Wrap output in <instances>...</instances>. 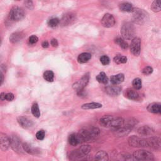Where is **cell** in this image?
Segmentation results:
<instances>
[{"label":"cell","instance_id":"obj_1","mask_svg":"<svg viewBox=\"0 0 161 161\" xmlns=\"http://www.w3.org/2000/svg\"><path fill=\"white\" fill-rule=\"evenodd\" d=\"M100 129L95 127H91L86 129H82L78 133L81 143L95 140L100 135Z\"/></svg>","mask_w":161,"mask_h":161},{"label":"cell","instance_id":"obj_2","mask_svg":"<svg viewBox=\"0 0 161 161\" xmlns=\"http://www.w3.org/2000/svg\"><path fill=\"white\" fill-rule=\"evenodd\" d=\"M124 119L112 115H105L100 120V124L104 127L111 128L113 130L123 126Z\"/></svg>","mask_w":161,"mask_h":161},{"label":"cell","instance_id":"obj_3","mask_svg":"<svg viewBox=\"0 0 161 161\" xmlns=\"http://www.w3.org/2000/svg\"><path fill=\"white\" fill-rule=\"evenodd\" d=\"M132 12L133 13V20L137 24L142 25L148 20V14L143 10L133 8Z\"/></svg>","mask_w":161,"mask_h":161},{"label":"cell","instance_id":"obj_4","mask_svg":"<svg viewBox=\"0 0 161 161\" xmlns=\"http://www.w3.org/2000/svg\"><path fill=\"white\" fill-rule=\"evenodd\" d=\"M122 37L125 40H131L135 35V28L132 24L126 22L122 25L120 30Z\"/></svg>","mask_w":161,"mask_h":161},{"label":"cell","instance_id":"obj_5","mask_svg":"<svg viewBox=\"0 0 161 161\" xmlns=\"http://www.w3.org/2000/svg\"><path fill=\"white\" fill-rule=\"evenodd\" d=\"M25 15L24 9L18 7H15L10 10L8 15V18L13 21H18L24 18Z\"/></svg>","mask_w":161,"mask_h":161},{"label":"cell","instance_id":"obj_6","mask_svg":"<svg viewBox=\"0 0 161 161\" xmlns=\"http://www.w3.org/2000/svg\"><path fill=\"white\" fill-rule=\"evenodd\" d=\"M133 157L135 159L137 160H154V155L152 153L145 150H139L134 152Z\"/></svg>","mask_w":161,"mask_h":161},{"label":"cell","instance_id":"obj_7","mask_svg":"<svg viewBox=\"0 0 161 161\" xmlns=\"http://www.w3.org/2000/svg\"><path fill=\"white\" fill-rule=\"evenodd\" d=\"M128 144L133 147H147V139L137 136H131L128 139Z\"/></svg>","mask_w":161,"mask_h":161},{"label":"cell","instance_id":"obj_8","mask_svg":"<svg viewBox=\"0 0 161 161\" xmlns=\"http://www.w3.org/2000/svg\"><path fill=\"white\" fill-rule=\"evenodd\" d=\"M89 73H87L84 75L81 79L74 83L73 87L77 92L78 94H79L81 92H82L84 87L87 86L89 81Z\"/></svg>","mask_w":161,"mask_h":161},{"label":"cell","instance_id":"obj_9","mask_svg":"<svg viewBox=\"0 0 161 161\" xmlns=\"http://www.w3.org/2000/svg\"><path fill=\"white\" fill-rule=\"evenodd\" d=\"M130 52L135 56H139L141 50V40L139 37L132 38L130 46Z\"/></svg>","mask_w":161,"mask_h":161},{"label":"cell","instance_id":"obj_10","mask_svg":"<svg viewBox=\"0 0 161 161\" xmlns=\"http://www.w3.org/2000/svg\"><path fill=\"white\" fill-rule=\"evenodd\" d=\"M10 146L15 152H16L19 154L24 153V150L23 149V147L21 144L20 140L18 139V137L16 135L10 136Z\"/></svg>","mask_w":161,"mask_h":161},{"label":"cell","instance_id":"obj_11","mask_svg":"<svg viewBox=\"0 0 161 161\" xmlns=\"http://www.w3.org/2000/svg\"><path fill=\"white\" fill-rule=\"evenodd\" d=\"M76 20V16L73 13H67L63 15L62 18L60 20V24L63 26H69L73 24Z\"/></svg>","mask_w":161,"mask_h":161},{"label":"cell","instance_id":"obj_12","mask_svg":"<svg viewBox=\"0 0 161 161\" xmlns=\"http://www.w3.org/2000/svg\"><path fill=\"white\" fill-rule=\"evenodd\" d=\"M101 23L104 27L111 28L115 24V19H114V16L112 15L110 13H106L102 18Z\"/></svg>","mask_w":161,"mask_h":161},{"label":"cell","instance_id":"obj_13","mask_svg":"<svg viewBox=\"0 0 161 161\" xmlns=\"http://www.w3.org/2000/svg\"><path fill=\"white\" fill-rule=\"evenodd\" d=\"M147 147L155 150H160V139L158 136H150L147 139Z\"/></svg>","mask_w":161,"mask_h":161},{"label":"cell","instance_id":"obj_14","mask_svg":"<svg viewBox=\"0 0 161 161\" xmlns=\"http://www.w3.org/2000/svg\"><path fill=\"white\" fill-rule=\"evenodd\" d=\"M10 146V137L5 133H0V149L3 151H7Z\"/></svg>","mask_w":161,"mask_h":161},{"label":"cell","instance_id":"obj_15","mask_svg":"<svg viewBox=\"0 0 161 161\" xmlns=\"http://www.w3.org/2000/svg\"><path fill=\"white\" fill-rule=\"evenodd\" d=\"M124 95L125 97L127 98L133 100V101H139L141 100V96L138 93V92H136L135 90L133 89H127L124 91Z\"/></svg>","mask_w":161,"mask_h":161},{"label":"cell","instance_id":"obj_16","mask_svg":"<svg viewBox=\"0 0 161 161\" xmlns=\"http://www.w3.org/2000/svg\"><path fill=\"white\" fill-rule=\"evenodd\" d=\"M122 91V87L117 86V85H112V86H108L106 87L105 88V91L106 93L112 96H118L120 94Z\"/></svg>","mask_w":161,"mask_h":161},{"label":"cell","instance_id":"obj_17","mask_svg":"<svg viewBox=\"0 0 161 161\" xmlns=\"http://www.w3.org/2000/svg\"><path fill=\"white\" fill-rule=\"evenodd\" d=\"M132 129H131L130 128L125 126V125H123V126L113 129V134L117 136H124L127 135H128L132 130Z\"/></svg>","mask_w":161,"mask_h":161},{"label":"cell","instance_id":"obj_18","mask_svg":"<svg viewBox=\"0 0 161 161\" xmlns=\"http://www.w3.org/2000/svg\"><path fill=\"white\" fill-rule=\"evenodd\" d=\"M87 155H85L83 152L80 149V148L73 150L70 154V160H83L86 159Z\"/></svg>","mask_w":161,"mask_h":161},{"label":"cell","instance_id":"obj_19","mask_svg":"<svg viewBox=\"0 0 161 161\" xmlns=\"http://www.w3.org/2000/svg\"><path fill=\"white\" fill-rule=\"evenodd\" d=\"M18 122L22 128H24L25 129L30 128L34 125L32 120L25 117H20L18 118Z\"/></svg>","mask_w":161,"mask_h":161},{"label":"cell","instance_id":"obj_20","mask_svg":"<svg viewBox=\"0 0 161 161\" xmlns=\"http://www.w3.org/2000/svg\"><path fill=\"white\" fill-rule=\"evenodd\" d=\"M22 147L25 152L30 155H37L40 153V150L38 149L32 147L28 143H24L22 144Z\"/></svg>","mask_w":161,"mask_h":161},{"label":"cell","instance_id":"obj_21","mask_svg":"<svg viewBox=\"0 0 161 161\" xmlns=\"http://www.w3.org/2000/svg\"><path fill=\"white\" fill-rule=\"evenodd\" d=\"M25 35L22 32H16L13 33L10 37V41L12 43H16L24 38Z\"/></svg>","mask_w":161,"mask_h":161},{"label":"cell","instance_id":"obj_22","mask_svg":"<svg viewBox=\"0 0 161 161\" xmlns=\"http://www.w3.org/2000/svg\"><path fill=\"white\" fill-rule=\"evenodd\" d=\"M138 133L141 136H150L153 134L154 130L152 128L147 125L141 127L137 130Z\"/></svg>","mask_w":161,"mask_h":161},{"label":"cell","instance_id":"obj_23","mask_svg":"<svg viewBox=\"0 0 161 161\" xmlns=\"http://www.w3.org/2000/svg\"><path fill=\"white\" fill-rule=\"evenodd\" d=\"M161 105L158 103H152L149 104L147 106V110L149 112L155 114H160L161 113Z\"/></svg>","mask_w":161,"mask_h":161},{"label":"cell","instance_id":"obj_24","mask_svg":"<svg viewBox=\"0 0 161 161\" xmlns=\"http://www.w3.org/2000/svg\"><path fill=\"white\" fill-rule=\"evenodd\" d=\"M68 141L71 145L73 146H76L78 144H81V142L79 139V137L78 136V133H73L69 135L68 138Z\"/></svg>","mask_w":161,"mask_h":161},{"label":"cell","instance_id":"obj_25","mask_svg":"<svg viewBox=\"0 0 161 161\" xmlns=\"http://www.w3.org/2000/svg\"><path fill=\"white\" fill-rule=\"evenodd\" d=\"M125 76L123 74H119L117 75H113L110 78V81L113 85H118L123 82Z\"/></svg>","mask_w":161,"mask_h":161},{"label":"cell","instance_id":"obj_26","mask_svg":"<svg viewBox=\"0 0 161 161\" xmlns=\"http://www.w3.org/2000/svg\"><path fill=\"white\" fill-rule=\"evenodd\" d=\"M91 59V55L87 52L81 54L78 57V62L79 64H84L88 62Z\"/></svg>","mask_w":161,"mask_h":161},{"label":"cell","instance_id":"obj_27","mask_svg":"<svg viewBox=\"0 0 161 161\" xmlns=\"http://www.w3.org/2000/svg\"><path fill=\"white\" fill-rule=\"evenodd\" d=\"M95 159L96 160L107 161L109 159V156H108V154L106 152H105L103 150H100L96 154Z\"/></svg>","mask_w":161,"mask_h":161},{"label":"cell","instance_id":"obj_28","mask_svg":"<svg viewBox=\"0 0 161 161\" xmlns=\"http://www.w3.org/2000/svg\"><path fill=\"white\" fill-rule=\"evenodd\" d=\"M102 107V105L98 103H86L82 105L81 108L84 110H93V109H97L100 108Z\"/></svg>","mask_w":161,"mask_h":161},{"label":"cell","instance_id":"obj_29","mask_svg":"<svg viewBox=\"0 0 161 161\" xmlns=\"http://www.w3.org/2000/svg\"><path fill=\"white\" fill-rule=\"evenodd\" d=\"M120 10L124 12H132L133 7L132 4L129 3H122L119 5Z\"/></svg>","mask_w":161,"mask_h":161},{"label":"cell","instance_id":"obj_30","mask_svg":"<svg viewBox=\"0 0 161 161\" xmlns=\"http://www.w3.org/2000/svg\"><path fill=\"white\" fill-rule=\"evenodd\" d=\"M43 78L45 81H47L48 82H53L54 80V73L50 70L46 71L43 73Z\"/></svg>","mask_w":161,"mask_h":161},{"label":"cell","instance_id":"obj_31","mask_svg":"<svg viewBox=\"0 0 161 161\" xmlns=\"http://www.w3.org/2000/svg\"><path fill=\"white\" fill-rule=\"evenodd\" d=\"M96 80L100 83H102V84H106L108 83V78L104 72L100 73L96 76Z\"/></svg>","mask_w":161,"mask_h":161},{"label":"cell","instance_id":"obj_32","mask_svg":"<svg viewBox=\"0 0 161 161\" xmlns=\"http://www.w3.org/2000/svg\"><path fill=\"white\" fill-rule=\"evenodd\" d=\"M114 62L117 63V64H125L127 62V57L124 56L122 55H117L113 59Z\"/></svg>","mask_w":161,"mask_h":161},{"label":"cell","instance_id":"obj_33","mask_svg":"<svg viewBox=\"0 0 161 161\" xmlns=\"http://www.w3.org/2000/svg\"><path fill=\"white\" fill-rule=\"evenodd\" d=\"M151 10L154 12H159L161 10V5H160V0H154L151 5Z\"/></svg>","mask_w":161,"mask_h":161},{"label":"cell","instance_id":"obj_34","mask_svg":"<svg viewBox=\"0 0 161 161\" xmlns=\"http://www.w3.org/2000/svg\"><path fill=\"white\" fill-rule=\"evenodd\" d=\"M114 42H115V43L117 45H119L122 49L125 50V49H127L128 47V43L123 39H122L121 38H116L115 40H114Z\"/></svg>","mask_w":161,"mask_h":161},{"label":"cell","instance_id":"obj_35","mask_svg":"<svg viewBox=\"0 0 161 161\" xmlns=\"http://www.w3.org/2000/svg\"><path fill=\"white\" fill-rule=\"evenodd\" d=\"M31 111L32 113L33 114V115L36 117V118H39L40 116V109L38 107V105L37 103H34L31 108Z\"/></svg>","mask_w":161,"mask_h":161},{"label":"cell","instance_id":"obj_36","mask_svg":"<svg viewBox=\"0 0 161 161\" xmlns=\"http://www.w3.org/2000/svg\"><path fill=\"white\" fill-rule=\"evenodd\" d=\"M47 24L50 27L52 28H55L56 27H57L59 24H60V20L57 18H51L48 22Z\"/></svg>","mask_w":161,"mask_h":161},{"label":"cell","instance_id":"obj_37","mask_svg":"<svg viewBox=\"0 0 161 161\" xmlns=\"http://www.w3.org/2000/svg\"><path fill=\"white\" fill-rule=\"evenodd\" d=\"M142 80L140 78H135L132 82V85L136 90H139L142 88Z\"/></svg>","mask_w":161,"mask_h":161},{"label":"cell","instance_id":"obj_38","mask_svg":"<svg viewBox=\"0 0 161 161\" xmlns=\"http://www.w3.org/2000/svg\"><path fill=\"white\" fill-rule=\"evenodd\" d=\"M45 135V131L43 130H40L36 133V138L38 141H42L44 139Z\"/></svg>","mask_w":161,"mask_h":161},{"label":"cell","instance_id":"obj_39","mask_svg":"<svg viewBox=\"0 0 161 161\" xmlns=\"http://www.w3.org/2000/svg\"><path fill=\"white\" fill-rule=\"evenodd\" d=\"M153 73V69L150 66H146L142 70V73L144 75H150Z\"/></svg>","mask_w":161,"mask_h":161},{"label":"cell","instance_id":"obj_40","mask_svg":"<svg viewBox=\"0 0 161 161\" xmlns=\"http://www.w3.org/2000/svg\"><path fill=\"white\" fill-rule=\"evenodd\" d=\"M100 62L103 65H106L110 64V59L107 56H103L100 57Z\"/></svg>","mask_w":161,"mask_h":161},{"label":"cell","instance_id":"obj_41","mask_svg":"<svg viewBox=\"0 0 161 161\" xmlns=\"http://www.w3.org/2000/svg\"><path fill=\"white\" fill-rule=\"evenodd\" d=\"M25 5L27 8L30 10L34 9L33 0H25Z\"/></svg>","mask_w":161,"mask_h":161},{"label":"cell","instance_id":"obj_42","mask_svg":"<svg viewBox=\"0 0 161 161\" xmlns=\"http://www.w3.org/2000/svg\"><path fill=\"white\" fill-rule=\"evenodd\" d=\"M38 41V38L35 35H32V36L30 37V38L29 39V43L32 45L35 44Z\"/></svg>","mask_w":161,"mask_h":161},{"label":"cell","instance_id":"obj_43","mask_svg":"<svg viewBox=\"0 0 161 161\" xmlns=\"http://www.w3.org/2000/svg\"><path fill=\"white\" fill-rule=\"evenodd\" d=\"M15 98V96L13 93H9L7 94H5V100L8 101H11L14 100Z\"/></svg>","mask_w":161,"mask_h":161},{"label":"cell","instance_id":"obj_44","mask_svg":"<svg viewBox=\"0 0 161 161\" xmlns=\"http://www.w3.org/2000/svg\"><path fill=\"white\" fill-rule=\"evenodd\" d=\"M4 81V73L2 68H0V86L2 85Z\"/></svg>","mask_w":161,"mask_h":161},{"label":"cell","instance_id":"obj_45","mask_svg":"<svg viewBox=\"0 0 161 161\" xmlns=\"http://www.w3.org/2000/svg\"><path fill=\"white\" fill-rule=\"evenodd\" d=\"M51 45L52 46V47H57L58 45H59V43H58V41L57 39L56 38H53L51 42Z\"/></svg>","mask_w":161,"mask_h":161},{"label":"cell","instance_id":"obj_46","mask_svg":"<svg viewBox=\"0 0 161 161\" xmlns=\"http://www.w3.org/2000/svg\"><path fill=\"white\" fill-rule=\"evenodd\" d=\"M42 46L43 48L47 49V48H48L49 47V42L47 41H44V42H42Z\"/></svg>","mask_w":161,"mask_h":161},{"label":"cell","instance_id":"obj_47","mask_svg":"<svg viewBox=\"0 0 161 161\" xmlns=\"http://www.w3.org/2000/svg\"><path fill=\"white\" fill-rule=\"evenodd\" d=\"M0 100L2 101L5 100V93H2L0 94Z\"/></svg>","mask_w":161,"mask_h":161},{"label":"cell","instance_id":"obj_48","mask_svg":"<svg viewBox=\"0 0 161 161\" xmlns=\"http://www.w3.org/2000/svg\"><path fill=\"white\" fill-rule=\"evenodd\" d=\"M1 43H2V39L0 38V44H1Z\"/></svg>","mask_w":161,"mask_h":161},{"label":"cell","instance_id":"obj_49","mask_svg":"<svg viewBox=\"0 0 161 161\" xmlns=\"http://www.w3.org/2000/svg\"><path fill=\"white\" fill-rule=\"evenodd\" d=\"M15 1H20V0H15Z\"/></svg>","mask_w":161,"mask_h":161}]
</instances>
